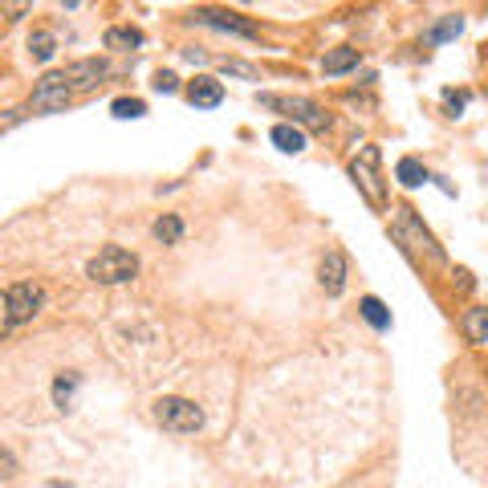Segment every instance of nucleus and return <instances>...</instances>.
<instances>
[{
	"label": "nucleus",
	"mask_w": 488,
	"mask_h": 488,
	"mask_svg": "<svg viewBox=\"0 0 488 488\" xmlns=\"http://www.w3.org/2000/svg\"><path fill=\"white\" fill-rule=\"evenodd\" d=\"M391 232H395V240H399V244H403L407 252H412L415 260H436V265L444 260V249L436 244V236H431V232L423 228V220L415 216L412 208H395Z\"/></svg>",
	"instance_id": "f257e3e1"
},
{
	"label": "nucleus",
	"mask_w": 488,
	"mask_h": 488,
	"mask_svg": "<svg viewBox=\"0 0 488 488\" xmlns=\"http://www.w3.org/2000/svg\"><path fill=\"white\" fill-rule=\"evenodd\" d=\"M350 180H355V188L366 196V204H374V208H387V188H383V167H379V147L366 143L363 151L350 159Z\"/></svg>",
	"instance_id": "f03ea898"
},
{
	"label": "nucleus",
	"mask_w": 488,
	"mask_h": 488,
	"mask_svg": "<svg viewBox=\"0 0 488 488\" xmlns=\"http://www.w3.org/2000/svg\"><path fill=\"white\" fill-rule=\"evenodd\" d=\"M86 273H90V281H98V285H123V281H131L134 273H139V257L118 249V244H106V249L86 265Z\"/></svg>",
	"instance_id": "7ed1b4c3"
},
{
	"label": "nucleus",
	"mask_w": 488,
	"mask_h": 488,
	"mask_svg": "<svg viewBox=\"0 0 488 488\" xmlns=\"http://www.w3.org/2000/svg\"><path fill=\"white\" fill-rule=\"evenodd\" d=\"M155 420L167 431H200L204 428V412L192 399H180V395H163L155 403Z\"/></svg>",
	"instance_id": "20e7f679"
},
{
	"label": "nucleus",
	"mask_w": 488,
	"mask_h": 488,
	"mask_svg": "<svg viewBox=\"0 0 488 488\" xmlns=\"http://www.w3.org/2000/svg\"><path fill=\"white\" fill-rule=\"evenodd\" d=\"M260 106L268 110H285L293 123L289 126H309V131H325L330 126V115H322V106L309 102V98H277V94H260Z\"/></svg>",
	"instance_id": "39448f33"
},
{
	"label": "nucleus",
	"mask_w": 488,
	"mask_h": 488,
	"mask_svg": "<svg viewBox=\"0 0 488 488\" xmlns=\"http://www.w3.org/2000/svg\"><path fill=\"white\" fill-rule=\"evenodd\" d=\"M69 98H74V90L66 86V77H61V74H45L37 86H33L29 106L37 110V115H53V110H66Z\"/></svg>",
	"instance_id": "423d86ee"
},
{
	"label": "nucleus",
	"mask_w": 488,
	"mask_h": 488,
	"mask_svg": "<svg viewBox=\"0 0 488 488\" xmlns=\"http://www.w3.org/2000/svg\"><path fill=\"white\" fill-rule=\"evenodd\" d=\"M4 297H9V317H12V325L37 317L41 306H45V289L33 285V281H20V285H12Z\"/></svg>",
	"instance_id": "0eeeda50"
},
{
	"label": "nucleus",
	"mask_w": 488,
	"mask_h": 488,
	"mask_svg": "<svg viewBox=\"0 0 488 488\" xmlns=\"http://www.w3.org/2000/svg\"><path fill=\"white\" fill-rule=\"evenodd\" d=\"M196 20L200 25H212V29H224V33H236V37H260L257 25L236 12H220V9H196Z\"/></svg>",
	"instance_id": "6e6552de"
},
{
	"label": "nucleus",
	"mask_w": 488,
	"mask_h": 488,
	"mask_svg": "<svg viewBox=\"0 0 488 488\" xmlns=\"http://www.w3.org/2000/svg\"><path fill=\"white\" fill-rule=\"evenodd\" d=\"M61 77H66L69 90H90V86H98V77H106V61H98V58L74 61V66H66Z\"/></svg>",
	"instance_id": "1a4fd4ad"
},
{
	"label": "nucleus",
	"mask_w": 488,
	"mask_h": 488,
	"mask_svg": "<svg viewBox=\"0 0 488 488\" xmlns=\"http://www.w3.org/2000/svg\"><path fill=\"white\" fill-rule=\"evenodd\" d=\"M317 281H322V289L330 297H338L346 289V257L342 252H325V260H322V268H317Z\"/></svg>",
	"instance_id": "9d476101"
},
{
	"label": "nucleus",
	"mask_w": 488,
	"mask_h": 488,
	"mask_svg": "<svg viewBox=\"0 0 488 488\" xmlns=\"http://www.w3.org/2000/svg\"><path fill=\"white\" fill-rule=\"evenodd\" d=\"M188 102L200 106V110H212V106L224 102V86L216 77H196L192 86H188Z\"/></svg>",
	"instance_id": "9b49d317"
},
{
	"label": "nucleus",
	"mask_w": 488,
	"mask_h": 488,
	"mask_svg": "<svg viewBox=\"0 0 488 488\" xmlns=\"http://www.w3.org/2000/svg\"><path fill=\"white\" fill-rule=\"evenodd\" d=\"M464 334H468L472 346H484L488 342V309H468L464 314Z\"/></svg>",
	"instance_id": "f8f14e48"
},
{
	"label": "nucleus",
	"mask_w": 488,
	"mask_h": 488,
	"mask_svg": "<svg viewBox=\"0 0 488 488\" xmlns=\"http://www.w3.org/2000/svg\"><path fill=\"white\" fill-rule=\"evenodd\" d=\"M143 45V33L131 29V25H115V29H106V49H139Z\"/></svg>",
	"instance_id": "ddd939ff"
},
{
	"label": "nucleus",
	"mask_w": 488,
	"mask_h": 488,
	"mask_svg": "<svg viewBox=\"0 0 488 488\" xmlns=\"http://www.w3.org/2000/svg\"><path fill=\"white\" fill-rule=\"evenodd\" d=\"M358 66V49H330V53H325L322 58V69L325 74H346V69H355Z\"/></svg>",
	"instance_id": "4468645a"
},
{
	"label": "nucleus",
	"mask_w": 488,
	"mask_h": 488,
	"mask_svg": "<svg viewBox=\"0 0 488 488\" xmlns=\"http://www.w3.org/2000/svg\"><path fill=\"white\" fill-rule=\"evenodd\" d=\"M268 139H273V143H277L281 151H289V155H297V151H301V147H306V134L297 131V126H289V123H277V126H273V134H268Z\"/></svg>",
	"instance_id": "2eb2a0df"
},
{
	"label": "nucleus",
	"mask_w": 488,
	"mask_h": 488,
	"mask_svg": "<svg viewBox=\"0 0 488 488\" xmlns=\"http://www.w3.org/2000/svg\"><path fill=\"white\" fill-rule=\"evenodd\" d=\"M395 175H399L403 188H420V183L428 180L423 163H415V159H399V163H395Z\"/></svg>",
	"instance_id": "dca6fc26"
},
{
	"label": "nucleus",
	"mask_w": 488,
	"mask_h": 488,
	"mask_svg": "<svg viewBox=\"0 0 488 488\" xmlns=\"http://www.w3.org/2000/svg\"><path fill=\"white\" fill-rule=\"evenodd\" d=\"M363 317L374 325V330H387V325H391V314H387V306L379 297H363Z\"/></svg>",
	"instance_id": "f3484780"
},
{
	"label": "nucleus",
	"mask_w": 488,
	"mask_h": 488,
	"mask_svg": "<svg viewBox=\"0 0 488 488\" xmlns=\"http://www.w3.org/2000/svg\"><path fill=\"white\" fill-rule=\"evenodd\" d=\"M77 383H82V379H77L74 371H69V374H61L58 383H53V403H58V407H69V403H74Z\"/></svg>",
	"instance_id": "a211bd4d"
},
{
	"label": "nucleus",
	"mask_w": 488,
	"mask_h": 488,
	"mask_svg": "<svg viewBox=\"0 0 488 488\" xmlns=\"http://www.w3.org/2000/svg\"><path fill=\"white\" fill-rule=\"evenodd\" d=\"M29 49H33V58H37V61H49V58H53V49H58V37L45 33V29H37L29 37Z\"/></svg>",
	"instance_id": "6ab92c4d"
},
{
	"label": "nucleus",
	"mask_w": 488,
	"mask_h": 488,
	"mask_svg": "<svg viewBox=\"0 0 488 488\" xmlns=\"http://www.w3.org/2000/svg\"><path fill=\"white\" fill-rule=\"evenodd\" d=\"M155 236H159L163 244H175V240L183 236V220L180 216H163V220H155Z\"/></svg>",
	"instance_id": "aec40b11"
},
{
	"label": "nucleus",
	"mask_w": 488,
	"mask_h": 488,
	"mask_svg": "<svg viewBox=\"0 0 488 488\" xmlns=\"http://www.w3.org/2000/svg\"><path fill=\"white\" fill-rule=\"evenodd\" d=\"M118 118H143L147 115V102L143 98H115V106H110Z\"/></svg>",
	"instance_id": "412c9836"
},
{
	"label": "nucleus",
	"mask_w": 488,
	"mask_h": 488,
	"mask_svg": "<svg viewBox=\"0 0 488 488\" xmlns=\"http://www.w3.org/2000/svg\"><path fill=\"white\" fill-rule=\"evenodd\" d=\"M20 472V464H17V456H12L4 444H0V480H12Z\"/></svg>",
	"instance_id": "4be33fe9"
},
{
	"label": "nucleus",
	"mask_w": 488,
	"mask_h": 488,
	"mask_svg": "<svg viewBox=\"0 0 488 488\" xmlns=\"http://www.w3.org/2000/svg\"><path fill=\"white\" fill-rule=\"evenodd\" d=\"M460 25H464V20H460V17H448V20H444V25H440V29L431 33V37H436V41H448V37H456V33H460Z\"/></svg>",
	"instance_id": "5701e85b"
},
{
	"label": "nucleus",
	"mask_w": 488,
	"mask_h": 488,
	"mask_svg": "<svg viewBox=\"0 0 488 488\" xmlns=\"http://www.w3.org/2000/svg\"><path fill=\"white\" fill-rule=\"evenodd\" d=\"M9 330H12V317H9V297L0 293V338L9 334Z\"/></svg>",
	"instance_id": "b1692460"
},
{
	"label": "nucleus",
	"mask_w": 488,
	"mask_h": 488,
	"mask_svg": "<svg viewBox=\"0 0 488 488\" xmlns=\"http://www.w3.org/2000/svg\"><path fill=\"white\" fill-rule=\"evenodd\" d=\"M175 82H180V77H175V74H159V77H155V90H159V94H172V90H175Z\"/></svg>",
	"instance_id": "393cba45"
},
{
	"label": "nucleus",
	"mask_w": 488,
	"mask_h": 488,
	"mask_svg": "<svg viewBox=\"0 0 488 488\" xmlns=\"http://www.w3.org/2000/svg\"><path fill=\"white\" fill-rule=\"evenodd\" d=\"M224 69H228V74H240V77H257L252 66H244V61H224Z\"/></svg>",
	"instance_id": "a878e982"
}]
</instances>
